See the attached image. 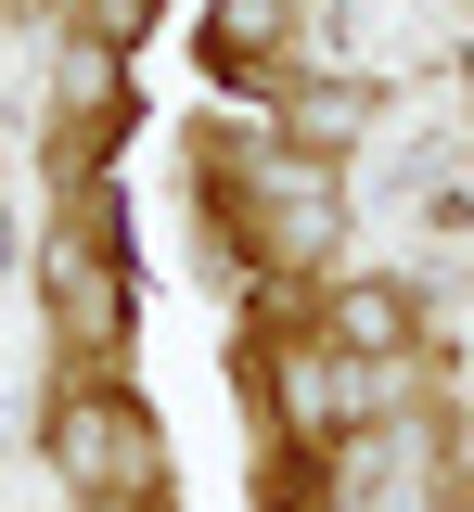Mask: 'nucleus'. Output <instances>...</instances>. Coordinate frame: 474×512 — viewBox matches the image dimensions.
I'll return each mask as SVG.
<instances>
[{
  "label": "nucleus",
  "mask_w": 474,
  "mask_h": 512,
  "mask_svg": "<svg viewBox=\"0 0 474 512\" xmlns=\"http://www.w3.org/2000/svg\"><path fill=\"white\" fill-rule=\"evenodd\" d=\"M65 474L103 487V500H141V487H154V436H141L129 410H77L65 423Z\"/></svg>",
  "instance_id": "nucleus-1"
}]
</instances>
